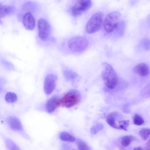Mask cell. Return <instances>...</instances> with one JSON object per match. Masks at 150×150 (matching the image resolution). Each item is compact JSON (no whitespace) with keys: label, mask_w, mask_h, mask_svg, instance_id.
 Masks as SVG:
<instances>
[{"label":"cell","mask_w":150,"mask_h":150,"mask_svg":"<svg viewBox=\"0 0 150 150\" xmlns=\"http://www.w3.org/2000/svg\"><path fill=\"white\" fill-rule=\"evenodd\" d=\"M91 0H80L72 7L71 12L74 16H78L88 10L92 6Z\"/></svg>","instance_id":"52a82bcc"},{"label":"cell","mask_w":150,"mask_h":150,"mask_svg":"<svg viewBox=\"0 0 150 150\" xmlns=\"http://www.w3.org/2000/svg\"><path fill=\"white\" fill-rule=\"evenodd\" d=\"M63 72L64 76L67 80H74L78 76L77 74L69 70H65L63 71Z\"/></svg>","instance_id":"e0dca14e"},{"label":"cell","mask_w":150,"mask_h":150,"mask_svg":"<svg viewBox=\"0 0 150 150\" xmlns=\"http://www.w3.org/2000/svg\"><path fill=\"white\" fill-rule=\"evenodd\" d=\"M5 122L8 128L12 131L21 134L24 131L23 125L20 119L13 115L6 117Z\"/></svg>","instance_id":"8992f818"},{"label":"cell","mask_w":150,"mask_h":150,"mask_svg":"<svg viewBox=\"0 0 150 150\" xmlns=\"http://www.w3.org/2000/svg\"><path fill=\"white\" fill-rule=\"evenodd\" d=\"M59 98L56 96H53L50 98L47 102L46 105L47 111L49 113L55 111L58 107L57 102Z\"/></svg>","instance_id":"7c38bea8"},{"label":"cell","mask_w":150,"mask_h":150,"mask_svg":"<svg viewBox=\"0 0 150 150\" xmlns=\"http://www.w3.org/2000/svg\"><path fill=\"white\" fill-rule=\"evenodd\" d=\"M144 122V120L140 115L137 114L135 115L134 118V123L135 125H141Z\"/></svg>","instance_id":"d4e9b609"},{"label":"cell","mask_w":150,"mask_h":150,"mask_svg":"<svg viewBox=\"0 0 150 150\" xmlns=\"http://www.w3.org/2000/svg\"><path fill=\"white\" fill-rule=\"evenodd\" d=\"M146 146H147V147L149 148L150 147V141L149 140L146 143Z\"/></svg>","instance_id":"83f0119b"},{"label":"cell","mask_w":150,"mask_h":150,"mask_svg":"<svg viewBox=\"0 0 150 150\" xmlns=\"http://www.w3.org/2000/svg\"><path fill=\"white\" fill-rule=\"evenodd\" d=\"M103 125L101 123H98L93 126L91 129V132L95 135L101 130L103 128Z\"/></svg>","instance_id":"603a6c76"},{"label":"cell","mask_w":150,"mask_h":150,"mask_svg":"<svg viewBox=\"0 0 150 150\" xmlns=\"http://www.w3.org/2000/svg\"><path fill=\"white\" fill-rule=\"evenodd\" d=\"M3 6L2 4L0 3V8Z\"/></svg>","instance_id":"f1b7e54d"},{"label":"cell","mask_w":150,"mask_h":150,"mask_svg":"<svg viewBox=\"0 0 150 150\" xmlns=\"http://www.w3.org/2000/svg\"><path fill=\"white\" fill-rule=\"evenodd\" d=\"M80 100L79 92L76 90L72 89L64 93L61 99H58L57 105L58 107L62 106L70 108L77 104Z\"/></svg>","instance_id":"7a4b0ae2"},{"label":"cell","mask_w":150,"mask_h":150,"mask_svg":"<svg viewBox=\"0 0 150 150\" xmlns=\"http://www.w3.org/2000/svg\"><path fill=\"white\" fill-rule=\"evenodd\" d=\"M134 150H143V149L141 147H137L135 148L134 149Z\"/></svg>","instance_id":"4316f807"},{"label":"cell","mask_w":150,"mask_h":150,"mask_svg":"<svg viewBox=\"0 0 150 150\" xmlns=\"http://www.w3.org/2000/svg\"><path fill=\"white\" fill-rule=\"evenodd\" d=\"M38 36L42 40H47L49 38L51 32V26L45 19L40 18L38 21Z\"/></svg>","instance_id":"ba28073f"},{"label":"cell","mask_w":150,"mask_h":150,"mask_svg":"<svg viewBox=\"0 0 150 150\" xmlns=\"http://www.w3.org/2000/svg\"><path fill=\"white\" fill-rule=\"evenodd\" d=\"M121 16V13L117 11L110 13L106 16L103 23V26L106 32L109 33L113 31L120 21Z\"/></svg>","instance_id":"277c9868"},{"label":"cell","mask_w":150,"mask_h":150,"mask_svg":"<svg viewBox=\"0 0 150 150\" xmlns=\"http://www.w3.org/2000/svg\"><path fill=\"white\" fill-rule=\"evenodd\" d=\"M88 45L87 40L82 36L73 37L68 42L69 48L74 52H80L84 51L87 48Z\"/></svg>","instance_id":"5b68a950"},{"label":"cell","mask_w":150,"mask_h":150,"mask_svg":"<svg viewBox=\"0 0 150 150\" xmlns=\"http://www.w3.org/2000/svg\"><path fill=\"white\" fill-rule=\"evenodd\" d=\"M133 137L131 135H128L123 137L121 140V144L125 147L128 146L134 140Z\"/></svg>","instance_id":"ffe728a7"},{"label":"cell","mask_w":150,"mask_h":150,"mask_svg":"<svg viewBox=\"0 0 150 150\" xmlns=\"http://www.w3.org/2000/svg\"><path fill=\"white\" fill-rule=\"evenodd\" d=\"M77 147L79 150H89V148L88 145L84 141L77 140L76 141Z\"/></svg>","instance_id":"cb8c5ba5"},{"label":"cell","mask_w":150,"mask_h":150,"mask_svg":"<svg viewBox=\"0 0 150 150\" xmlns=\"http://www.w3.org/2000/svg\"><path fill=\"white\" fill-rule=\"evenodd\" d=\"M59 137L62 140L65 142H73L76 140L74 136L65 132H61Z\"/></svg>","instance_id":"ac0fdd59"},{"label":"cell","mask_w":150,"mask_h":150,"mask_svg":"<svg viewBox=\"0 0 150 150\" xmlns=\"http://www.w3.org/2000/svg\"><path fill=\"white\" fill-rule=\"evenodd\" d=\"M125 28V22L123 21L120 20L113 31L116 33L122 34L123 33Z\"/></svg>","instance_id":"d6986e66"},{"label":"cell","mask_w":150,"mask_h":150,"mask_svg":"<svg viewBox=\"0 0 150 150\" xmlns=\"http://www.w3.org/2000/svg\"><path fill=\"white\" fill-rule=\"evenodd\" d=\"M3 141L6 148L8 150H20L19 146L9 138L4 137Z\"/></svg>","instance_id":"5bb4252c"},{"label":"cell","mask_w":150,"mask_h":150,"mask_svg":"<svg viewBox=\"0 0 150 150\" xmlns=\"http://www.w3.org/2000/svg\"><path fill=\"white\" fill-rule=\"evenodd\" d=\"M23 24L27 30H33L35 26V18L30 12H27L24 15L23 19Z\"/></svg>","instance_id":"30bf717a"},{"label":"cell","mask_w":150,"mask_h":150,"mask_svg":"<svg viewBox=\"0 0 150 150\" xmlns=\"http://www.w3.org/2000/svg\"><path fill=\"white\" fill-rule=\"evenodd\" d=\"M102 65L103 69L101 76L104 83L108 88L113 89L116 87L118 81L117 73L110 64L103 62Z\"/></svg>","instance_id":"6da1fadb"},{"label":"cell","mask_w":150,"mask_h":150,"mask_svg":"<svg viewBox=\"0 0 150 150\" xmlns=\"http://www.w3.org/2000/svg\"><path fill=\"white\" fill-rule=\"evenodd\" d=\"M57 77L54 74H50L46 77L44 82V88L45 93L51 94L54 90Z\"/></svg>","instance_id":"9c48e42d"},{"label":"cell","mask_w":150,"mask_h":150,"mask_svg":"<svg viewBox=\"0 0 150 150\" xmlns=\"http://www.w3.org/2000/svg\"><path fill=\"white\" fill-rule=\"evenodd\" d=\"M129 123L130 121L129 120H122L119 121L118 125L119 129L127 131V127L129 125Z\"/></svg>","instance_id":"7402d4cb"},{"label":"cell","mask_w":150,"mask_h":150,"mask_svg":"<svg viewBox=\"0 0 150 150\" xmlns=\"http://www.w3.org/2000/svg\"><path fill=\"white\" fill-rule=\"evenodd\" d=\"M144 48L147 50H148L149 47V41L148 40H146L144 42Z\"/></svg>","instance_id":"484cf974"},{"label":"cell","mask_w":150,"mask_h":150,"mask_svg":"<svg viewBox=\"0 0 150 150\" xmlns=\"http://www.w3.org/2000/svg\"><path fill=\"white\" fill-rule=\"evenodd\" d=\"M14 8L11 6L3 5L0 8V19L12 13L14 11Z\"/></svg>","instance_id":"9a60e30c"},{"label":"cell","mask_w":150,"mask_h":150,"mask_svg":"<svg viewBox=\"0 0 150 150\" xmlns=\"http://www.w3.org/2000/svg\"><path fill=\"white\" fill-rule=\"evenodd\" d=\"M133 71L136 74L145 77L149 74V67L148 65L145 63H141L133 68Z\"/></svg>","instance_id":"8fae6325"},{"label":"cell","mask_w":150,"mask_h":150,"mask_svg":"<svg viewBox=\"0 0 150 150\" xmlns=\"http://www.w3.org/2000/svg\"><path fill=\"white\" fill-rule=\"evenodd\" d=\"M103 14L100 11L95 13L86 23V29L89 34L94 33L100 30L103 26Z\"/></svg>","instance_id":"3957f363"},{"label":"cell","mask_w":150,"mask_h":150,"mask_svg":"<svg viewBox=\"0 0 150 150\" xmlns=\"http://www.w3.org/2000/svg\"><path fill=\"white\" fill-rule=\"evenodd\" d=\"M139 135L143 140L144 141L147 140L150 135V129L148 128L142 129L139 131Z\"/></svg>","instance_id":"44dd1931"},{"label":"cell","mask_w":150,"mask_h":150,"mask_svg":"<svg viewBox=\"0 0 150 150\" xmlns=\"http://www.w3.org/2000/svg\"><path fill=\"white\" fill-rule=\"evenodd\" d=\"M18 99V96L14 92H8L7 93L5 96V101L8 103H16Z\"/></svg>","instance_id":"2e32d148"},{"label":"cell","mask_w":150,"mask_h":150,"mask_svg":"<svg viewBox=\"0 0 150 150\" xmlns=\"http://www.w3.org/2000/svg\"><path fill=\"white\" fill-rule=\"evenodd\" d=\"M118 115V114L117 112H111L107 116L106 120L108 124L111 127L119 129L118 125L116 123V119Z\"/></svg>","instance_id":"4fadbf2b"}]
</instances>
